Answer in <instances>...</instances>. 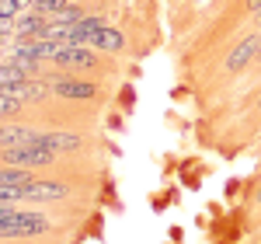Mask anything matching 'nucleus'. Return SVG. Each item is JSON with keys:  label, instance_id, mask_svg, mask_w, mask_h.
<instances>
[{"label": "nucleus", "instance_id": "obj_6", "mask_svg": "<svg viewBox=\"0 0 261 244\" xmlns=\"http://www.w3.org/2000/svg\"><path fill=\"white\" fill-rule=\"evenodd\" d=\"M53 63H56L60 70H94V66H98V56H94L87 45H66Z\"/></svg>", "mask_w": 261, "mask_h": 244}, {"label": "nucleus", "instance_id": "obj_19", "mask_svg": "<svg viewBox=\"0 0 261 244\" xmlns=\"http://www.w3.org/2000/svg\"><path fill=\"white\" fill-rule=\"evenodd\" d=\"M247 11H261V0H247Z\"/></svg>", "mask_w": 261, "mask_h": 244}, {"label": "nucleus", "instance_id": "obj_7", "mask_svg": "<svg viewBox=\"0 0 261 244\" xmlns=\"http://www.w3.org/2000/svg\"><path fill=\"white\" fill-rule=\"evenodd\" d=\"M45 25H49V18L32 7L28 14H18L14 18V39H42L45 35Z\"/></svg>", "mask_w": 261, "mask_h": 244}, {"label": "nucleus", "instance_id": "obj_2", "mask_svg": "<svg viewBox=\"0 0 261 244\" xmlns=\"http://www.w3.org/2000/svg\"><path fill=\"white\" fill-rule=\"evenodd\" d=\"M45 216L42 213H11V216H4L0 220V237H28V234H39L45 230Z\"/></svg>", "mask_w": 261, "mask_h": 244}, {"label": "nucleus", "instance_id": "obj_9", "mask_svg": "<svg viewBox=\"0 0 261 244\" xmlns=\"http://www.w3.org/2000/svg\"><path fill=\"white\" fill-rule=\"evenodd\" d=\"M39 143L49 147V150L60 157V154L77 150V147H81V136H73V133H66V129H45V133H39Z\"/></svg>", "mask_w": 261, "mask_h": 244}, {"label": "nucleus", "instance_id": "obj_13", "mask_svg": "<svg viewBox=\"0 0 261 244\" xmlns=\"http://www.w3.org/2000/svg\"><path fill=\"white\" fill-rule=\"evenodd\" d=\"M14 81H24V77H21V70H18V66H11V63H4V60H0V91H4L7 84H14Z\"/></svg>", "mask_w": 261, "mask_h": 244}, {"label": "nucleus", "instance_id": "obj_16", "mask_svg": "<svg viewBox=\"0 0 261 244\" xmlns=\"http://www.w3.org/2000/svg\"><path fill=\"white\" fill-rule=\"evenodd\" d=\"M101 25H105L101 18H87V14H84V21H81V32H87V35H94V32H98Z\"/></svg>", "mask_w": 261, "mask_h": 244}, {"label": "nucleus", "instance_id": "obj_1", "mask_svg": "<svg viewBox=\"0 0 261 244\" xmlns=\"http://www.w3.org/2000/svg\"><path fill=\"white\" fill-rule=\"evenodd\" d=\"M4 161L11 164V167H28V171H35V167L56 164V154H53L49 147H42V143H28V147H11V150H4Z\"/></svg>", "mask_w": 261, "mask_h": 244}, {"label": "nucleus", "instance_id": "obj_8", "mask_svg": "<svg viewBox=\"0 0 261 244\" xmlns=\"http://www.w3.org/2000/svg\"><path fill=\"white\" fill-rule=\"evenodd\" d=\"M63 196H66L63 182H28L24 185V199L28 203H56Z\"/></svg>", "mask_w": 261, "mask_h": 244}, {"label": "nucleus", "instance_id": "obj_14", "mask_svg": "<svg viewBox=\"0 0 261 244\" xmlns=\"http://www.w3.org/2000/svg\"><path fill=\"white\" fill-rule=\"evenodd\" d=\"M21 102H14V98H7L4 91H0V119H7V115H18Z\"/></svg>", "mask_w": 261, "mask_h": 244}, {"label": "nucleus", "instance_id": "obj_3", "mask_svg": "<svg viewBox=\"0 0 261 244\" xmlns=\"http://www.w3.org/2000/svg\"><path fill=\"white\" fill-rule=\"evenodd\" d=\"M4 94L24 105V102H45V98L53 94V87H49L45 81H39V77H24V81L7 84V87H4Z\"/></svg>", "mask_w": 261, "mask_h": 244}, {"label": "nucleus", "instance_id": "obj_15", "mask_svg": "<svg viewBox=\"0 0 261 244\" xmlns=\"http://www.w3.org/2000/svg\"><path fill=\"white\" fill-rule=\"evenodd\" d=\"M18 11H21L18 0H0V18H4V21H14V18H18Z\"/></svg>", "mask_w": 261, "mask_h": 244}, {"label": "nucleus", "instance_id": "obj_10", "mask_svg": "<svg viewBox=\"0 0 261 244\" xmlns=\"http://www.w3.org/2000/svg\"><path fill=\"white\" fill-rule=\"evenodd\" d=\"M91 45H98V49H105V53H119L122 45H125V35L115 32V28H108V25H101L98 32L91 35Z\"/></svg>", "mask_w": 261, "mask_h": 244}, {"label": "nucleus", "instance_id": "obj_18", "mask_svg": "<svg viewBox=\"0 0 261 244\" xmlns=\"http://www.w3.org/2000/svg\"><path fill=\"white\" fill-rule=\"evenodd\" d=\"M11 213H14V209H11V203H0V220H4V216H11Z\"/></svg>", "mask_w": 261, "mask_h": 244}, {"label": "nucleus", "instance_id": "obj_20", "mask_svg": "<svg viewBox=\"0 0 261 244\" xmlns=\"http://www.w3.org/2000/svg\"><path fill=\"white\" fill-rule=\"evenodd\" d=\"M0 157H4V150H0Z\"/></svg>", "mask_w": 261, "mask_h": 244}, {"label": "nucleus", "instance_id": "obj_4", "mask_svg": "<svg viewBox=\"0 0 261 244\" xmlns=\"http://www.w3.org/2000/svg\"><path fill=\"white\" fill-rule=\"evenodd\" d=\"M49 87H53V94H60L63 102H91L98 94V87L91 81H73V77H53Z\"/></svg>", "mask_w": 261, "mask_h": 244}, {"label": "nucleus", "instance_id": "obj_12", "mask_svg": "<svg viewBox=\"0 0 261 244\" xmlns=\"http://www.w3.org/2000/svg\"><path fill=\"white\" fill-rule=\"evenodd\" d=\"M66 7H70L66 0H35V11L45 14V18H56V14H63Z\"/></svg>", "mask_w": 261, "mask_h": 244}, {"label": "nucleus", "instance_id": "obj_11", "mask_svg": "<svg viewBox=\"0 0 261 244\" xmlns=\"http://www.w3.org/2000/svg\"><path fill=\"white\" fill-rule=\"evenodd\" d=\"M28 182H35L28 167H11V164L0 167V185H28Z\"/></svg>", "mask_w": 261, "mask_h": 244}, {"label": "nucleus", "instance_id": "obj_5", "mask_svg": "<svg viewBox=\"0 0 261 244\" xmlns=\"http://www.w3.org/2000/svg\"><path fill=\"white\" fill-rule=\"evenodd\" d=\"M254 56H261V35H247V39H241L230 49V56H226L223 66H226V74H237V70H244Z\"/></svg>", "mask_w": 261, "mask_h": 244}, {"label": "nucleus", "instance_id": "obj_17", "mask_svg": "<svg viewBox=\"0 0 261 244\" xmlns=\"http://www.w3.org/2000/svg\"><path fill=\"white\" fill-rule=\"evenodd\" d=\"M11 35H14V21H4V18H0V45H4V42H11Z\"/></svg>", "mask_w": 261, "mask_h": 244}]
</instances>
